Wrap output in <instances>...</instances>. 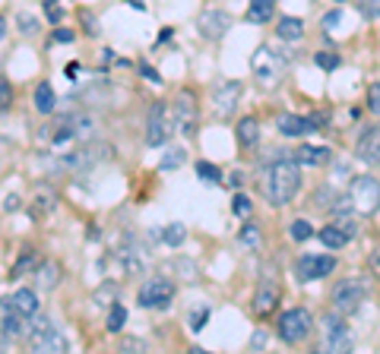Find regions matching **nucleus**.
I'll list each match as a JSON object with an SVG mask.
<instances>
[{
  "label": "nucleus",
  "mask_w": 380,
  "mask_h": 354,
  "mask_svg": "<svg viewBox=\"0 0 380 354\" xmlns=\"http://www.w3.org/2000/svg\"><path fill=\"white\" fill-rule=\"evenodd\" d=\"M16 209H19V197L16 193H10L7 203H3V212H16Z\"/></svg>",
  "instance_id": "nucleus-52"
},
{
  "label": "nucleus",
  "mask_w": 380,
  "mask_h": 354,
  "mask_svg": "<svg viewBox=\"0 0 380 354\" xmlns=\"http://www.w3.org/2000/svg\"><path fill=\"white\" fill-rule=\"evenodd\" d=\"M124 323H127V310H124V304H111L108 307V320H105V329L115 336V332H121L124 329Z\"/></svg>",
  "instance_id": "nucleus-32"
},
{
  "label": "nucleus",
  "mask_w": 380,
  "mask_h": 354,
  "mask_svg": "<svg viewBox=\"0 0 380 354\" xmlns=\"http://www.w3.org/2000/svg\"><path fill=\"white\" fill-rule=\"evenodd\" d=\"M298 190H301V165L292 155L273 158L263 174V193L270 199V206L276 209L289 206L292 199L298 197Z\"/></svg>",
  "instance_id": "nucleus-1"
},
{
  "label": "nucleus",
  "mask_w": 380,
  "mask_h": 354,
  "mask_svg": "<svg viewBox=\"0 0 380 354\" xmlns=\"http://www.w3.org/2000/svg\"><path fill=\"white\" fill-rule=\"evenodd\" d=\"M174 297V281L165 275H152L140 285V294H136V304L143 310H165Z\"/></svg>",
  "instance_id": "nucleus-5"
},
{
  "label": "nucleus",
  "mask_w": 380,
  "mask_h": 354,
  "mask_svg": "<svg viewBox=\"0 0 380 354\" xmlns=\"http://www.w3.org/2000/svg\"><path fill=\"white\" fill-rule=\"evenodd\" d=\"M38 263H42V260H38V250H35V247H23V250H19V260L13 263V279L32 275Z\"/></svg>",
  "instance_id": "nucleus-27"
},
{
  "label": "nucleus",
  "mask_w": 380,
  "mask_h": 354,
  "mask_svg": "<svg viewBox=\"0 0 380 354\" xmlns=\"http://www.w3.org/2000/svg\"><path fill=\"white\" fill-rule=\"evenodd\" d=\"M330 197H333L330 187L314 190V197H311V206H314V209H330Z\"/></svg>",
  "instance_id": "nucleus-45"
},
{
  "label": "nucleus",
  "mask_w": 380,
  "mask_h": 354,
  "mask_svg": "<svg viewBox=\"0 0 380 354\" xmlns=\"http://www.w3.org/2000/svg\"><path fill=\"white\" fill-rule=\"evenodd\" d=\"M19 32H23V35H35V32H38V23H35L32 16H25V13H23V16H19Z\"/></svg>",
  "instance_id": "nucleus-48"
},
{
  "label": "nucleus",
  "mask_w": 380,
  "mask_h": 354,
  "mask_svg": "<svg viewBox=\"0 0 380 354\" xmlns=\"http://www.w3.org/2000/svg\"><path fill=\"white\" fill-rule=\"evenodd\" d=\"M298 279L301 281H314V279H326V275H333L336 272V256H326V253H307L298 260L295 266Z\"/></svg>",
  "instance_id": "nucleus-12"
},
{
  "label": "nucleus",
  "mask_w": 380,
  "mask_h": 354,
  "mask_svg": "<svg viewBox=\"0 0 380 354\" xmlns=\"http://www.w3.org/2000/svg\"><path fill=\"white\" fill-rule=\"evenodd\" d=\"M336 228H342V234H346L348 240L352 238H358V231H361V218L358 215H352V212H342V215H336Z\"/></svg>",
  "instance_id": "nucleus-33"
},
{
  "label": "nucleus",
  "mask_w": 380,
  "mask_h": 354,
  "mask_svg": "<svg viewBox=\"0 0 380 354\" xmlns=\"http://www.w3.org/2000/svg\"><path fill=\"white\" fill-rule=\"evenodd\" d=\"M130 348H140V351H143V342H140V338H127V342H124V351H130Z\"/></svg>",
  "instance_id": "nucleus-54"
},
{
  "label": "nucleus",
  "mask_w": 380,
  "mask_h": 354,
  "mask_svg": "<svg viewBox=\"0 0 380 354\" xmlns=\"http://www.w3.org/2000/svg\"><path fill=\"white\" fill-rule=\"evenodd\" d=\"M76 38L73 29H67V25H54V35H51V45H70Z\"/></svg>",
  "instance_id": "nucleus-43"
},
{
  "label": "nucleus",
  "mask_w": 380,
  "mask_h": 354,
  "mask_svg": "<svg viewBox=\"0 0 380 354\" xmlns=\"http://www.w3.org/2000/svg\"><path fill=\"white\" fill-rule=\"evenodd\" d=\"M13 99H16V92H13V86L0 76V111H7L10 105H13Z\"/></svg>",
  "instance_id": "nucleus-44"
},
{
  "label": "nucleus",
  "mask_w": 380,
  "mask_h": 354,
  "mask_svg": "<svg viewBox=\"0 0 380 354\" xmlns=\"http://www.w3.org/2000/svg\"><path fill=\"white\" fill-rule=\"evenodd\" d=\"M3 35H7V19L0 16V38H3Z\"/></svg>",
  "instance_id": "nucleus-57"
},
{
  "label": "nucleus",
  "mask_w": 380,
  "mask_h": 354,
  "mask_svg": "<svg viewBox=\"0 0 380 354\" xmlns=\"http://www.w3.org/2000/svg\"><path fill=\"white\" fill-rule=\"evenodd\" d=\"M174 124L184 136H193L200 127V105H197V92L193 89H181L174 99Z\"/></svg>",
  "instance_id": "nucleus-8"
},
{
  "label": "nucleus",
  "mask_w": 380,
  "mask_h": 354,
  "mask_svg": "<svg viewBox=\"0 0 380 354\" xmlns=\"http://www.w3.org/2000/svg\"><path fill=\"white\" fill-rule=\"evenodd\" d=\"M238 240H241V247H248V250H260L263 247V231H260V225L257 222H244L238 231Z\"/></svg>",
  "instance_id": "nucleus-28"
},
{
  "label": "nucleus",
  "mask_w": 380,
  "mask_h": 354,
  "mask_svg": "<svg viewBox=\"0 0 380 354\" xmlns=\"http://www.w3.org/2000/svg\"><path fill=\"white\" fill-rule=\"evenodd\" d=\"M209 320V310H200V313H193V320H190V326L193 329H203V323Z\"/></svg>",
  "instance_id": "nucleus-51"
},
{
  "label": "nucleus",
  "mask_w": 380,
  "mask_h": 354,
  "mask_svg": "<svg viewBox=\"0 0 380 354\" xmlns=\"http://www.w3.org/2000/svg\"><path fill=\"white\" fill-rule=\"evenodd\" d=\"M32 351H45V354H60L67 351V336L60 329H54V326H48V329L42 332H32Z\"/></svg>",
  "instance_id": "nucleus-16"
},
{
  "label": "nucleus",
  "mask_w": 380,
  "mask_h": 354,
  "mask_svg": "<svg viewBox=\"0 0 380 354\" xmlns=\"http://www.w3.org/2000/svg\"><path fill=\"white\" fill-rule=\"evenodd\" d=\"M80 23H83V32L89 35V38H95V35H99V19H95V13H92V10H80Z\"/></svg>",
  "instance_id": "nucleus-41"
},
{
  "label": "nucleus",
  "mask_w": 380,
  "mask_h": 354,
  "mask_svg": "<svg viewBox=\"0 0 380 354\" xmlns=\"http://www.w3.org/2000/svg\"><path fill=\"white\" fill-rule=\"evenodd\" d=\"M42 10H45V16H48L51 25H60V23H64V3H60V0H45Z\"/></svg>",
  "instance_id": "nucleus-38"
},
{
  "label": "nucleus",
  "mask_w": 380,
  "mask_h": 354,
  "mask_svg": "<svg viewBox=\"0 0 380 354\" xmlns=\"http://www.w3.org/2000/svg\"><path fill=\"white\" fill-rule=\"evenodd\" d=\"M235 136L244 149H254L260 142V121L257 117H241V124L235 127Z\"/></svg>",
  "instance_id": "nucleus-23"
},
{
  "label": "nucleus",
  "mask_w": 380,
  "mask_h": 354,
  "mask_svg": "<svg viewBox=\"0 0 380 354\" xmlns=\"http://www.w3.org/2000/svg\"><path fill=\"white\" fill-rule=\"evenodd\" d=\"M333 3H346V0H333Z\"/></svg>",
  "instance_id": "nucleus-58"
},
{
  "label": "nucleus",
  "mask_w": 380,
  "mask_h": 354,
  "mask_svg": "<svg viewBox=\"0 0 380 354\" xmlns=\"http://www.w3.org/2000/svg\"><path fill=\"white\" fill-rule=\"evenodd\" d=\"M292 158H295L298 165H311V168H317V165H326L333 158V149L330 146H298L295 152H292Z\"/></svg>",
  "instance_id": "nucleus-20"
},
{
  "label": "nucleus",
  "mask_w": 380,
  "mask_h": 354,
  "mask_svg": "<svg viewBox=\"0 0 380 354\" xmlns=\"http://www.w3.org/2000/svg\"><path fill=\"white\" fill-rule=\"evenodd\" d=\"M241 92H244V86L238 83V79H222V83H215L213 89V108L219 117H232L235 108H238L241 101Z\"/></svg>",
  "instance_id": "nucleus-13"
},
{
  "label": "nucleus",
  "mask_w": 380,
  "mask_h": 354,
  "mask_svg": "<svg viewBox=\"0 0 380 354\" xmlns=\"http://www.w3.org/2000/svg\"><path fill=\"white\" fill-rule=\"evenodd\" d=\"M348 199L358 215H374L380 209V181L371 174H358L348 187Z\"/></svg>",
  "instance_id": "nucleus-3"
},
{
  "label": "nucleus",
  "mask_w": 380,
  "mask_h": 354,
  "mask_svg": "<svg viewBox=\"0 0 380 354\" xmlns=\"http://www.w3.org/2000/svg\"><path fill=\"white\" fill-rule=\"evenodd\" d=\"M162 238H165L168 247H181L184 240H187V228H184L181 222H171V225H165V234H162Z\"/></svg>",
  "instance_id": "nucleus-35"
},
{
  "label": "nucleus",
  "mask_w": 380,
  "mask_h": 354,
  "mask_svg": "<svg viewBox=\"0 0 380 354\" xmlns=\"http://www.w3.org/2000/svg\"><path fill=\"white\" fill-rule=\"evenodd\" d=\"M250 209H254V206H250V199L244 197V193H235V197H232V212L238 215V218H248Z\"/></svg>",
  "instance_id": "nucleus-42"
},
{
  "label": "nucleus",
  "mask_w": 380,
  "mask_h": 354,
  "mask_svg": "<svg viewBox=\"0 0 380 354\" xmlns=\"http://www.w3.org/2000/svg\"><path fill=\"white\" fill-rule=\"evenodd\" d=\"M228 184H232L235 190L244 187V171H232V174H228Z\"/></svg>",
  "instance_id": "nucleus-53"
},
{
  "label": "nucleus",
  "mask_w": 380,
  "mask_h": 354,
  "mask_svg": "<svg viewBox=\"0 0 380 354\" xmlns=\"http://www.w3.org/2000/svg\"><path fill=\"white\" fill-rule=\"evenodd\" d=\"M317 238L323 240V247H330V250H342L348 244V238L342 234V228H336V225H326V228H320V234Z\"/></svg>",
  "instance_id": "nucleus-30"
},
{
  "label": "nucleus",
  "mask_w": 380,
  "mask_h": 354,
  "mask_svg": "<svg viewBox=\"0 0 380 354\" xmlns=\"http://www.w3.org/2000/svg\"><path fill=\"white\" fill-rule=\"evenodd\" d=\"M358 13H361L368 23H374V19H380V0H355Z\"/></svg>",
  "instance_id": "nucleus-40"
},
{
  "label": "nucleus",
  "mask_w": 380,
  "mask_h": 354,
  "mask_svg": "<svg viewBox=\"0 0 380 354\" xmlns=\"http://www.w3.org/2000/svg\"><path fill=\"white\" fill-rule=\"evenodd\" d=\"M330 301H333V310L342 313V316L355 313L358 307L368 301V281L364 279H342L336 288H333Z\"/></svg>",
  "instance_id": "nucleus-4"
},
{
  "label": "nucleus",
  "mask_w": 380,
  "mask_h": 354,
  "mask_svg": "<svg viewBox=\"0 0 380 354\" xmlns=\"http://www.w3.org/2000/svg\"><path fill=\"white\" fill-rule=\"evenodd\" d=\"M355 155L364 165H380V124L371 127L368 133H361V140L355 146Z\"/></svg>",
  "instance_id": "nucleus-18"
},
{
  "label": "nucleus",
  "mask_w": 380,
  "mask_h": 354,
  "mask_svg": "<svg viewBox=\"0 0 380 354\" xmlns=\"http://www.w3.org/2000/svg\"><path fill=\"white\" fill-rule=\"evenodd\" d=\"M254 73H257V83L260 86L276 89V86L285 79V58L276 54L273 48H260L254 54Z\"/></svg>",
  "instance_id": "nucleus-6"
},
{
  "label": "nucleus",
  "mask_w": 380,
  "mask_h": 354,
  "mask_svg": "<svg viewBox=\"0 0 380 354\" xmlns=\"http://www.w3.org/2000/svg\"><path fill=\"white\" fill-rule=\"evenodd\" d=\"M117 297H121V288H117L115 281H105L102 288L92 291V301H95V307H111Z\"/></svg>",
  "instance_id": "nucleus-31"
},
{
  "label": "nucleus",
  "mask_w": 380,
  "mask_h": 354,
  "mask_svg": "<svg viewBox=\"0 0 380 354\" xmlns=\"http://www.w3.org/2000/svg\"><path fill=\"white\" fill-rule=\"evenodd\" d=\"M168 38H171V29H162V32H158V45H165Z\"/></svg>",
  "instance_id": "nucleus-55"
},
{
  "label": "nucleus",
  "mask_w": 380,
  "mask_h": 354,
  "mask_svg": "<svg viewBox=\"0 0 380 354\" xmlns=\"http://www.w3.org/2000/svg\"><path fill=\"white\" fill-rule=\"evenodd\" d=\"M339 19H342V10H333V13H326V16H323V29H336Z\"/></svg>",
  "instance_id": "nucleus-49"
},
{
  "label": "nucleus",
  "mask_w": 380,
  "mask_h": 354,
  "mask_svg": "<svg viewBox=\"0 0 380 354\" xmlns=\"http://www.w3.org/2000/svg\"><path fill=\"white\" fill-rule=\"evenodd\" d=\"M314 64L320 66V70H326V73H333V70H339V54H333V51H317Z\"/></svg>",
  "instance_id": "nucleus-39"
},
{
  "label": "nucleus",
  "mask_w": 380,
  "mask_h": 354,
  "mask_svg": "<svg viewBox=\"0 0 380 354\" xmlns=\"http://www.w3.org/2000/svg\"><path fill=\"white\" fill-rule=\"evenodd\" d=\"M320 336H323V348L326 351H348L352 348V336L346 329V320H342V313H326L320 320Z\"/></svg>",
  "instance_id": "nucleus-9"
},
{
  "label": "nucleus",
  "mask_w": 380,
  "mask_h": 354,
  "mask_svg": "<svg viewBox=\"0 0 380 354\" xmlns=\"http://www.w3.org/2000/svg\"><path fill=\"white\" fill-rule=\"evenodd\" d=\"M127 3H130V7H136V10H146V3H143V0H127Z\"/></svg>",
  "instance_id": "nucleus-56"
},
{
  "label": "nucleus",
  "mask_w": 380,
  "mask_h": 354,
  "mask_svg": "<svg viewBox=\"0 0 380 354\" xmlns=\"http://www.w3.org/2000/svg\"><path fill=\"white\" fill-rule=\"evenodd\" d=\"M276 3H279V0H250L248 23H254V25L270 23V19H273V13H276Z\"/></svg>",
  "instance_id": "nucleus-25"
},
{
  "label": "nucleus",
  "mask_w": 380,
  "mask_h": 354,
  "mask_svg": "<svg viewBox=\"0 0 380 354\" xmlns=\"http://www.w3.org/2000/svg\"><path fill=\"white\" fill-rule=\"evenodd\" d=\"M178 130L171 121V108L165 101H156L149 108V124H146V142L149 146H165L171 140V133Z\"/></svg>",
  "instance_id": "nucleus-7"
},
{
  "label": "nucleus",
  "mask_w": 380,
  "mask_h": 354,
  "mask_svg": "<svg viewBox=\"0 0 380 354\" xmlns=\"http://www.w3.org/2000/svg\"><path fill=\"white\" fill-rule=\"evenodd\" d=\"M117 260H121L127 275H143V272H146V256H143V250L136 247L130 238L124 240V247L117 250Z\"/></svg>",
  "instance_id": "nucleus-19"
},
{
  "label": "nucleus",
  "mask_w": 380,
  "mask_h": 354,
  "mask_svg": "<svg viewBox=\"0 0 380 354\" xmlns=\"http://www.w3.org/2000/svg\"><path fill=\"white\" fill-rule=\"evenodd\" d=\"M368 111H371V114H380V83L368 86Z\"/></svg>",
  "instance_id": "nucleus-46"
},
{
  "label": "nucleus",
  "mask_w": 380,
  "mask_h": 354,
  "mask_svg": "<svg viewBox=\"0 0 380 354\" xmlns=\"http://www.w3.org/2000/svg\"><path fill=\"white\" fill-rule=\"evenodd\" d=\"M32 279H35V291H54L60 285V279H64V269H60L58 260H45V263L35 266Z\"/></svg>",
  "instance_id": "nucleus-17"
},
{
  "label": "nucleus",
  "mask_w": 380,
  "mask_h": 354,
  "mask_svg": "<svg viewBox=\"0 0 380 354\" xmlns=\"http://www.w3.org/2000/svg\"><path fill=\"white\" fill-rule=\"evenodd\" d=\"M10 304L16 307L23 316H32V313L42 310V301H38V291H35V288H19V291H13Z\"/></svg>",
  "instance_id": "nucleus-22"
},
{
  "label": "nucleus",
  "mask_w": 380,
  "mask_h": 354,
  "mask_svg": "<svg viewBox=\"0 0 380 354\" xmlns=\"http://www.w3.org/2000/svg\"><path fill=\"white\" fill-rule=\"evenodd\" d=\"M276 332H279V338L285 345H301V342L314 332V316H311V310H305V307H292V310H285L279 316Z\"/></svg>",
  "instance_id": "nucleus-2"
},
{
  "label": "nucleus",
  "mask_w": 380,
  "mask_h": 354,
  "mask_svg": "<svg viewBox=\"0 0 380 354\" xmlns=\"http://www.w3.org/2000/svg\"><path fill=\"white\" fill-rule=\"evenodd\" d=\"M184 158H187V152H184L181 146H171L165 155H162L158 168H162V171H174V168H181V165H184Z\"/></svg>",
  "instance_id": "nucleus-34"
},
{
  "label": "nucleus",
  "mask_w": 380,
  "mask_h": 354,
  "mask_svg": "<svg viewBox=\"0 0 380 354\" xmlns=\"http://www.w3.org/2000/svg\"><path fill=\"white\" fill-rule=\"evenodd\" d=\"M200 35L209 38V42H219L228 29H232V16L225 13V10H206V13H200Z\"/></svg>",
  "instance_id": "nucleus-15"
},
{
  "label": "nucleus",
  "mask_w": 380,
  "mask_h": 354,
  "mask_svg": "<svg viewBox=\"0 0 380 354\" xmlns=\"http://www.w3.org/2000/svg\"><path fill=\"white\" fill-rule=\"evenodd\" d=\"M140 76H143V79H149L152 86H158V83H162V76H158V70H156V66H149L146 60H140Z\"/></svg>",
  "instance_id": "nucleus-47"
},
{
  "label": "nucleus",
  "mask_w": 380,
  "mask_h": 354,
  "mask_svg": "<svg viewBox=\"0 0 380 354\" xmlns=\"http://www.w3.org/2000/svg\"><path fill=\"white\" fill-rule=\"evenodd\" d=\"M197 174H200V181H206V184H222V171L213 162H197Z\"/></svg>",
  "instance_id": "nucleus-37"
},
{
  "label": "nucleus",
  "mask_w": 380,
  "mask_h": 354,
  "mask_svg": "<svg viewBox=\"0 0 380 354\" xmlns=\"http://www.w3.org/2000/svg\"><path fill=\"white\" fill-rule=\"evenodd\" d=\"M25 332H29V316H23L16 307L10 304V297L0 301V336H7L13 342V338H23Z\"/></svg>",
  "instance_id": "nucleus-14"
},
{
  "label": "nucleus",
  "mask_w": 380,
  "mask_h": 354,
  "mask_svg": "<svg viewBox=\"0 0 380 354\" xmlns=\"http://www.w3.org/2000/svg\"><path fill=\"white\" fill-rule=\"evenodd\" d=\"M32 101H35V111H38V114H51V111L58 108V95H54L51 83H38V86H35Z\"/></svg>",
  "instance_id": "nucleus-26"
},
{
  "label": "nucleus",
  "mask_w": 380,
  "mask_h": 354,
  "mask_svg": "<svg viewBox=\"0 0 380 354\" xmlns=\"http://www.w3.org/2000/svg\"><path fill=\"white\" fill-rule=\"evenodd\" d=\"M276 127H279L282 136H305V133H314L311 117H301V114H279Z\"/></svg>",
  "instance_id": "nucleus-21"
},
{
  "label": "nucleus",
  "mask_w": 380,
  "mask_h": 354,
  "mask_svg": "<svg viewBox=\"0 0 380 354\" xmlns=\"http://www.w3.org/2000/svg\"><path fill=\"white\" fill-rule=\"evenodd\" d=\"M368 269H371V275H377V279H380V247L368 256Z\"/></svg>",
  "instance_id": "nucleus-50"
},
{
  "label": "nucleus",
  "mask_w": 380,
  "mask_h": 354,
  "mask_svg": "<svg viewBox=\"0 0 380 354\" xmlns=\"http://www.w3.org/2000/svg\"><path fill=\"white\" fill-rule=\"evenodd\" d=\"M108 155V146L105 142H83L80 149H70V155L60 158V168H67V171H86V168H95L102 162V158Z\"/></svg>",
  "instance_id": "nucleus-10"
},
{
  "label": "nucleus",
  "mask_w": 380,
  "mask_h": 354,
  "mask_svg": "<svg viewBox=\"0 0 380 354\" xmlns=\"http://www.w3.org/2000/svg\"><path fill=\"white\" fill-rule=\"evenodd\" d=\"M58 206V193L48 187V184H42V187H35V215H45L51 212V209Z\"/></svg>",
  "instance_id": "nucleus-29"
},
{
  "label": "nucleus",
  "mask_w": 380,
  "mask_h": 354,
  "mask_svg": "<svg viewBox=\"0 0 380 354\" xmlns=\"http://www.w3.org/2000/svg\"><path fill=\"white\" fill-rule=\"evenodd\" d=\"M279 301H282V285H279V279L276 275H266L260 285H257V291H254V313L263 320V316H270V313L279 307Z\"/></svg>",
  "instance_id": "nucleus-11"
},
{
  "label": "nucleus",
  "mask_w": 380,
  "mask_h": 354,
  "mask_svg": "<svg viewBox=\"0 0 380 354\" xmlns=\"http://www.w3.org/2000/svg\"><path fill=\"white\" fill-rule=\"evenodd\" d=\"M276 35H279L282 42H301L305 38V23L298 16H282L276 23Z\"/></svg>",
  "instance_id": "nucleus-24"
},
{
  "label": "nucleus",
  "mask_w": 380,
  "mask_h": 354,
  "mask_svg": "<svg viewBox=\"0 0 380 354\" xmlns=\"http://www.w3.org/2000/svg\"><path fill=\"white\" fill-rule=\"evenodd\" d=\"M289 234H292V240H307V238H314V228H311V222H305V218H295V222L289 225Z\"/></svg>",
  "instance_id": "nucleus-36"
}]
</instances>
